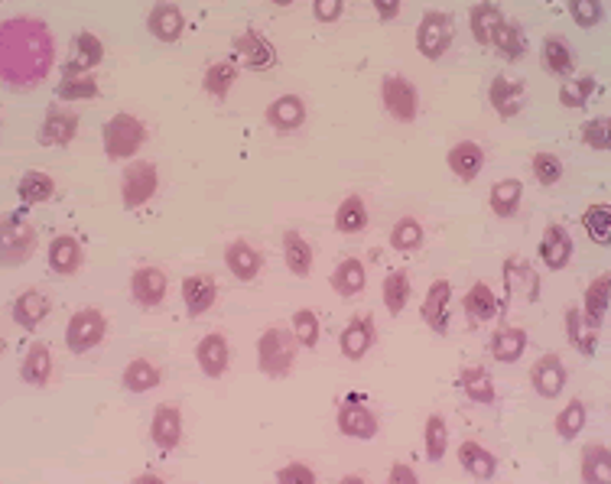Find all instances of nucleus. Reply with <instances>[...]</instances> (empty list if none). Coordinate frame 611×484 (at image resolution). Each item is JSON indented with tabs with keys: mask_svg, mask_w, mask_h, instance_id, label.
<instances>
[{
	"mask_svg": "<svg viewBox=\"0 0 611 484\" xmlns=\"http://www.w3.org/2000/svg\"><path fill=\"white\" fill-rule=\"evenodd\" d=\"M56 65V39L36 17H10L0 23V82L13 91H30Z\"/></svg>",
	"mask_w": 611,
	"mask_h": 484,
	"instance_id": "obj_1",
	"label": "nucleus"
},
{
	"mask_svg": "<svg viewBox=\"0 0 611 484\" xmlns=\"http://www.w3.org/2000/svg\"><path fill=\"white\" fill-rule=\"evenodd\" d=\"M147 143V124L140 121L137 114H114L108 117V124L101 127V147L108 160H134L140 147Z\"/></svg>",
	"mask_w": 611,
	"mask_h": 484,
	"instance_id": "obj_2",
	"label": "nucleus"
},
{
	"mask_svg": "<svg viewBox=\"0 0 611 484\" xmlns=\"http://www.w3.org/2000/svg\"><path fill=\"white\" fill-rule=\"evenodd\" d=\"M36 251V228L23 212L0 215V267H20Z\"/></svg>",
	"mask_w": 611,
	"mask_h": 484,
	"instance_id": "obj_3",
	"label": "nucleus"
},
{
	"mask_svg": "<svg viewBox=\"0 0 611 484\" xmlns=\"http://www.w3.org/2000/svg\"><path fill=\"white\" fill-rule=\"evenodd\" d=\"M296 338L293 332L286 329H267L264 335L257 338V368L264 371L273 381H280V377H290L293 364H296Z\"/></svg>",
	"mask_w": 611,
	"mask_h": 484,
	"instance_id": "obj_4",
	"label": "nucleus"
},
{
	"mask_svg": "<svg viewBox=\"0 0 611 484\" xmlns=\"http://www.w3.org/2000/svg\"><path fill=\"white\" fill-rule=\"evenodd\" d=\"M452 36H455L452 13L449 10H426L423 20L416 23L413 43H416V52H420L426 62H439L449 52Z\"/></svg>",
	"mask_w": 611,
	"mask_h": 484,
	"instance_id": "obj_5",
	"label": "nucleus"
},
{
	"mask_svg": "<svg viewBox=\"0 0 611 484\" xmlns=\"http://www.w3.org/2000/svg\"><path fill=\"white\" fill-rule=\"evenodd\" d=\"M381 104L394 121L413 124L416 114H420V91H416V85L407 75L390 72L381 78Z\"/></svg>",
	"mask_w": 611,
	"mask_h": 484,
	"instance_id": "obj_6",
	"label": "nucleus"
},
{
	"mask_svg": "<svg viewBox=\"0 0 611 484\" xmlns=\"http://www.w3.org/2000/svg\"><path fill=\"white\" fill-rule=\"evenodd\" d=\"M156 189H160V169H156V163L150 160H134V163H127L124 166V173H121V202L124 208H140V205H147Z\"/></svg>",
	"mask_w": 611,
	"mask_h": 484,
	"instance_id": "obj_7",
	"label": "nucleus"
},
{
	"mask_svg": "<svg viewBox=\"0 0 611 484\" xmlns=\"http://www.w3.org/2000/svg\"><path fill=\"white\" fill-rule=\"evenodd\" d=\"M104 332H108V319H104V312L98 309H78L75 316L65 325V345L75 355H85V351L95 348Z\"/></svg>",
	"mask_w": 611,
	"mask_h": 484,
	"instance_id": "obj_8",
	"label": "nucleus"
},
{
	"mask_svg": "<svg viewBox=\"0 0 611 484\" xmlns=\"http://www.w3.org/2000/svg\"><path fill=\"white\" fill-rule=\"evenodd\" d=\"M335 426L338 433L348 436V439H361L368 442L377 436V429H381V423H377L374 410L368 407V403H361V397L351 394L342 407H338V416H335Z\"/></svg>",
	"mask_w": 611,
	"mask_h": 484,
	"instance_id": "obj_9",
	"label": "nucleus"
},
{
	"mask_svg": "<svg viewBox=\"0 0 611 484\" xmlns=\"http://www.w3.org/2000/svg\"><path fill=\"white\" fill-rule=\"evenodd\" d=\"M234 56H238V62H244L251 72H270L273 65H277V49H273V43L257 30H244L234 36Z\"/></svg>",
	"mask_w": 611,
	"mask_h": 484,
	"instance_id": "obj_10",
	"label": "nucleus"
},
{
	"mask_svg": "<svg viewBox=\"0 0 611 484\" xmlns=\"http://www.w3.org/2000/svg\"><path fill=\"white\" fill-rule=\"evenodd\" d=\"M147 30L156 43H179L182 30H186V13L179 10V4L173 0H156L147 13Z\"/></svg>",
	"mask_w": 611,
	"mask_h": 484,
	"instance_id": "obj_11",
	"label": "nucleus"
},
{
	"mask_svg": "<svg viewBox=\"0 0 611 484\" xmlns=\"http://www.w3.org/2000/svg\"><path fill=\"white\" fill-rule=\"evenodd\" d=\"M264 121L270 130H277V134H293L306 124V101L299 95H280L267 104L264 111Z\"/></svg>",
	"mask_w": 611,
	"mask_h": 484,
	"instance_id": "obj_12",
	"label": "nucleus"
},
{
	"mask_svg": "<svg viewBox=\"0 0 611 484\" xmlns=\"http://www.w3.org/2000/svg\"><path fill=\"white\" fill-rule=\"evenodd\" d=\"M566 381H569V371L559 355H543L537 364L530 368V387L537 390L540 397L553 400L566 390Z\"/></svg>",
	"mask_w": 611,
	"mask_h": 484,
	"instance_id": "obj_13",
	"label": "nucleus"
},
{
	"mask_svg": "<svg viewBox=\"0 0 611 484\" xmlns=\"http://www.w3.org/2000/svg\"><path fill=\"white\" fill-rule=\"evenodd\" d=\"M449 306H452V283L449 280L429 283V290L423 296V306H420V316L436 335L449 332Z\"/></svg>",
	"mask_w": 611,
	"mask_h": 484,
	"instance_id": "obj_14",
	"label": "nucleus"
},
{
	"mask_svg": "<svg viewBox=\"0 0 611 484\" xmlns=\"http://www.w3.org/2000/svg\"><path fill=\"white\" fill-rule=\"evenodd\" d=\"M104 62V43L95 36L82 30L72 39V56L62 65V75H91Z\"/></svg>",
	"mask_w": 611,
	"mask_h": 484,
	"instance_id": "obj_15",
	"label": "nucleus"
},
{
	"mask_svg": "<svg viewBox=\"0 0 611 484\" xmlns=\"http://www.w3.org/2000/svg\"><path fill=\"white\" fill-rule=\"evenodd\" d=\"M166 290H169V280L160 267H140L134 270V277H130V296H134V303L143 309L160 306L166 299Z\"/></svg>",
	"mask_w": 611,
	"mask_h": 484,
	"instance_id": "obj_16",
	"label": "nucleus"
},
{
	"mask_svg": "<svg viewBox=\"0 0 611 484\" xmlns=\"http://www.w3.org/2000/svg\"><path fill=\"white\" fill-rule=\"evenodd\" d=\"M446 166L459 182H475L481 176V169H485V150L475 140H459L455 147H449Z\"/></svg>",
	"mask_w": 611,
	"mask_h": 484,
	"instance_id": "obj_17",
	"label": "nucleus"
},
{
	"mask_svg": "<svg viewBox=\"0 0 611 484\" xmlns=\"http://www.w3.org/2000/svg\"><path fill=\"white\" fill-rule=\"evenodd\" d=\"M215 299H218L215 277H208V273H192V277L182 280V303H186L189 319H202L205 312L215 306Z\"/></svg>",
	"mask_w": 611,
	"mask_h": 484,
	"instance_id": "obj_18",
	"label": "nucleus"
},
{
	"mask_svg": "<svg viewBox=\"0 0 611 484\" xmlns=\"http://www.w3.org/2000/svg\"><path fill=\"white\" fill-rule=\"evenodd\" d=\"M150 442L160 452H173L182 442V413L179 407H169V403H160L153 410L150 420Z\"/></svg>",
	"mask_w": 611,
	"mask_h": 484,
	"instance_id": "obj_19",
	"label": "nucleus"
},
{
	"mask_svg": "<svg viewBox=\"0 0 611 484\" xmlns=\"http://www.w3.org/2000/svg\"><path fill=\"white\" fill-rule=\"evenodd\" d=\"M501 26H504L501 4H494V0H478V4L468 7V30H472L478 46H491Z\"/></svg>",
	"mask_w": 611,
	"mask_h": 484,
	"instance_id": "obj_20",
	"label": "nucleus"
},
{
	"mask_svg": "<svg viewBox=\"0 0 611 484\" xmlns=\"http://www.w3.org/2000/svg\"><path fill=\"white\" fill-rule=\"evenodd\" d=\"M195 364L202 368L205 377H221L231 364V345L225 335L208 332L199 345H195Z\"/></svg>",
	"mask_w": 611,
	"mask_h": 484,
	"instance_id": "obj_21",
	"label": "nucleus"
},
{
	"mask_svg": "<svg viewBox=\"0 0 611 484\" xmlns=\"http://www.w3.org/2000/svg\"><path fill=\"white\" fill-rule=\"evenodd\" d=\"M488 104L498 111V117L511 121V117L524 111V82H511L507 75H494L488 85Z\"/></svg>",
	"mask_w": 611,
	"mask_h": 484,
	"instance_id": "obj_22",
	"label": "nucleus"
},
{
	"mask_svg": "<svg viewBox=\"0 0 611 484\" xmlns=\"http://www.w3.org/2000/svg\"><path fill=\"white\" fill-rule=\"evenodd\" d=\"M75 134H78V114L52 108L46 114V121L39 124L36 140H39V147H69Z\"/></svg>",
	"mask_w": 611,
	"mask_h": 484,
	"instance_id": "obj_23",
	"label": "nucleus"
},
{
	"mask_svg": "<svg viewBox=\"0 0 611 484\" xmlns=\"http://www.w3.org/2000/svg\"><path fill=\"white\" fill-rule=\"evenodd\" d=\"M338 348L348 361H361L374 348V319L371 316H355L338 335Z\"/></svg>",
	"mask_w": 611,
	"mask_h": 484,
	"instance_id": "obj_24",
	"label": "nucleus"
},
{
	"mask_svg": "<svg viewBox=\"0 0 611 484\" xmlns=\"http://www.w3.org/2000/svg\"><path fill=\"white\" fill-rule=\"evenodd\" d=\"M225 267L231 270L234 280L241 283H254L260 277V270H264V257L254 251V244L247 241H231L225 247Z\"/></svg>",
	"mask_w": 611,
	"mask_h": 484,
	"instance_id": "obj_25",
	"label": "nucleus"
},
{
	"mask_svg": "<svg viewBox=\"0 0 611 484\" xmlns=\"http://www.w3.org/2000/svg\"><path fill=\"white\" fill-rule=\"evenodd\" d=\"M540 260L546 270H563L572 260V238L563 225H546L540 238Z\"/></svg>",
	"mask_w": 611,
	"mask_h": 484,
	"instance_id": "obj_26",
	"label": "nucleus"
},
{
	"mask_svg": "<svg viewBox=\"0 0 611 484\" xmlns=\"http://www.w3.org/2000/svg\"><path fill=\"white\" fill-rule=\"evenodd\" d=\"M234 82H238V62L234 59H215L202 72V91L215 101H228Z\"/></svg>",
	"mask_w": 611,
	"mask_h": 484,
	"instance_id": "obj_27",
	"label": "nucleus"
},
{
	"mask_svg": "<svg viewBox=\"0 0 611 484\" xmlns=\"http://www.w3.org/2000/svg\"><path fill=\"white\" fill-rule=\"evenodd\" d=\"M283 260H286V267H290L293 277H299V280L309 277L316 254H312V244L306 241V234H299L296 228L283 231Z\"/></svg>",
	"mask_w": 611,
	"mask_h": 484,
	"instance_id": "obj_28",
	"label": "nucleus"
},
{
	"mask_svg": "<svg viewBox=\"0 0 611 484\" xmlns=\"http://www.w3.org/2000/svg\"><path fill=\"white\" fill-rule=\"evenodd\" d=\"M459 465L475 481H491L494 475H498V459H494V452H488L475 439H465L459 446Z\"/></svg>",
	"mask_w": 611,
	"mask_h": 484,
	"instance_id": "obj_29",
	"label": "nucleus"
},
{
	"mask_svg": "<svg viewBox=\"0 0 611 484\" xmlns=\"http://www.w3.org/2000/svg\"><path fill=\"white\" fill-rule=\"evenodd\" d=\"M611 306V273H602L589 283V290L582 296V316L592 329H602L605 322V312Z\"/></svg>",
	"mask_w": 611,
	"mask_h": 484,
	"instance_id": "obj_30",
	"label": "nucleus"
},
{
	"mask_svg": "<svg viewBox=\"0 0 611 484\" xmlns=\"http://www.w3.org/2000/svg\"><path fill=\"white\" fill-rule=\"evenodd\" d=\"M46 257H49L52 273L69 277V273H75L78 267H82L85 251H82V244H78V238H72V234H59V238H52Z\"/></svg>",
	"mask_w": 611,
	"mask_h": 484,
	"instance_id": "obj_31",
	"label": "nucleus"
},
{
	"mask_svg": "<svg viewBox=\"0 0 611 484\" xmlns=\"http://www.w3.org/2000/svg\"><path fill=\"white\" fill-rule=\"evenodd\" d=\"M329 283H332V290L338 296L351 299V296H358L364 286H368V270H364V264H361L358 257H345L342 264L332 270Z\"/></svg>",
	"mask_w": 611,
	"mask_h": 484,
	"instance_id": "obj_32",
	"label": "nucleus"
},
{
	"mask_svg": "<svg viewBox=\"0 0 611 484\" xmlns=\"http://www.w3.org/2000/svg\"><path fill=\"white\" fill-rule=\"evenodd\" d=\"M527 351V332L517 329V325H504L491 335V358L501 364H514L524 358Z\"/></svg>",
	"mask_w": 611,
	"mask_h": 484,
	"instance_id": "obj_33",
	"label": "nucleus"
},
{
	"mask_svg": "<svg viewBox=\"0 0 611 484\" xmlns=\"http://www.w3.org/2000/svg\"><path fill=\"white\" fill-rule=\"evenodd\" d=\"M520 202H524V182L520 179H501L488 192V205L498 218H514Z\"/></svg>",
	"mask_w": 611,
	"mask_h": 484,
	"instance_id": "obj_34",
	"label": "nucleus"
},
{
	"mask_svg": "<svg viewBox=\"0 0 611 484\" xmlns=\"http://www.w3.org/2000/svg\"><path fill=\"white\" fill-rule=\"evenodd\" d=\"M20 377L30 387H46L49 384V377H52V351H49V345H43V342L30 345V351H26V358L20 364Z\"/></svg>",
	"mask_w": 611,
	"mask_h": 484,
	"instance_id": "obj_35",
	"label": "nucleus"
},
{
	"mask_svg": "<svg viewBox=\"0 0 611 484\" xmlns=\"http://www.w3.org/2000/svg\"><path fill=\"white\" fill-rule=\"evenodd\" d=\"M465 316L468 319H475V322H491V319H498V312H501V303H498V296L491 293V286L488 283H472V290L465 293Z\"/></svg>",
	"mask_w": 611,
	"mask_h": 484,
	"instance_id": "obj_36",
	"label": "nucleus"
},
{
	"mask_svg": "<svg viewBox=\"0 0 611 484\" xmlns=\"http://www.w3.org/2000/svg\"><path fill=\"white\" fill-rule=\"evenodd\" d=\"M491 49H498L507 62H520V59L527 56V49H530L527 30H524V26H520L517 20H504V26L498 30V36H494Z\"/></svg>",
	"mask_w": 611,
	"mask_h": 484,
	"instance_id": "obj_37",
	"label": "nucleus"
},
{
	"mask_svg": "<svg viewBox=\"0 0 611 484\" xmlns=\"http://www.w3.org/2000/svg\"><path fill=\"white\" fill-rule=\"evenodd\" d=\"M160 381H163L160 368L147 358H134L121 374V384H124V390H130V394H147V390L160 387Z\"/></svg>",
	"mask_w": 611,
	"mask_h": 484,
	"instance_id": "obj_38",
	"label": "nucleus"
},
{
	"mask_svg": "<svg viewBox=\"0 0 611 484\" xmlns=\"http://www.w3.org/2000/svg\"><path fill=\"white\" fill-rule=\"evenodd\" d=\"M364 228H368V205H364V199L358 192L345 195V199L338 202V208H335V231L361 234Z\"/></svg>",
	"mask_w": 611,
	"mask_h": 484,
	"instance_id": "obj_39",
	"label": "nucleus"
},
{
	"mask_svg": "<svg viewBox=\"0 0 611 484\" xmlns=\"http://www.w3.org/2000/svg\"><path fill=\"white\" fill-rule=\"evenodd\" d=\"M579 472L585 484H611V452L608 446H585L582 449V462Z\"/></svg>",
	"mask_w": 611,
	"mask_h": 484,
	"instance_id": "obj_40",
	"label": "nucleus"
},
{
	"mask_svg": "<svg viewBox=\"0 0 611 484\" xmlns=\"http://www.w3.org/2000/svg\"><path fill=\"white\" fill-rule=\"evenodd\" d=\"M17 195H20L23 205H43L56 195V179L39 173V169H26L17 182Z\"/></svg>",
	"mask_w": 611,
	"mask_h": 484,
	"instance_id": "obj_41",
	"label": "nucleus"
},
{
	"mask_svg": "<svg viewBox=\"0 0 611 484\" xmlns=\"http://www.w3.org/2000/svg\"><path fill=\"white\" fill-rule=\"evenodd\" d=\"M46 316H49V296H43L39 290H26L13 303V322L23 325V329H36Z\"/></svg>",
	"mask_w": 611,
	"mask_h": 484,
	"instance_id": "obj_42",
	"label": "nucleus"
},
{
	"mask_svg": "<svg viewBox=\"0 0 611 484\" xmlns=\"http://www.w3.org/2000/svg\"><path fill=\"white\" fill-rule=\"evenodd\" d=\"M459 387L472 403H481V407H491V403H494V381H491L488 368H481V364H475V368H465L459 374Z\"/></svg>",
	"mask_w": 611,
	"mask_h": 484,
	"instance_id": "obj_43",
	"label": "nucleus"
},
{
	"mask_svg": "<svg viewBox=\"0 0 611 484\" xmlns=\"http://www.w3.org/2000/svg\"><path fill=\"white\" fill-rule=\"evenodd\" d=\"M410 273L407 270H390L387 277H384V283H381V296H384V306H387V312L390 316H400L403 309H407V303H410Z\"/></svg>",
	"mask_w": 611,
	"mask_h": 484,
	"instance_id": "obj_44",
	"label": "nucleus"
},
{
	"mask_svg": "<svg viewBox=\"0 0 611 484\" xmlns=\"http://www.w3.org/2000/svg\"><path fill=\"white\" fill-rule=\"evenodd\" d=\"M543 62H546V69H550L553 75H559V78H569L572 72H576V56H572V46L556 33L543 39Z\"/></svg>",
	"mask_w": 611,
	"mask_h": 484,
	"instance_id": "obj_45",
	"label": "nucleus"
},
{
	"mask_svg": "<svg viewBox=\"0 0 611 484\" xmlns=\"http://www.w3.org/2000/svg\"><path fill=\"white\" fill-rule=\"evenodd\" d=\"M423 238H426V231L423 225L416 221L413 215H403L394 221V228H390V247H394L397 254H413V251H420L423 247Z\"/></svg>",
	"mask_w": 611,
	"mask_h": 484,
	"instance_id": "obj_46",
	"label": "nucleus"
},
{
	"mask_svg": "<svg viewBox=\"0 0 611 484\" xmlns=\"http://www.w3.org/2000/svg\"><path fill=\"white\" fill-rule=\"evenodd\" d=\"M566 338L572 342V348H579V355H595L598 329H592V325L585 322L582 309H569L566 312Z\"/></svg>",
	"mask_w": 611,
	"mask_h": 484,
	"instance_id": "obj_47",
	"label": "nucleus"
},
{
	"mask_svg": "<svg viewBox=\"0 0 611 484\" xmlns=\"http://www.w3.org/2000/svg\"><path fill=\"white\" fill-rule=\"evenodd\" d=\"M423 449H426V459L429 462H442V455H446V449H449V426H446V420H442L439 413L426 416Z\"/></svg>",
	"mask_w": 611,
	"mask_h": 484,
	"instance_id": "obj_48",
	"label": "nucleus"
},
{
	"mask_svg": "<svg viewBox=\"0 0 611 484\" xmlns=\"http://www.w3.org/2000/svg\"><path fill=\"white\" fill-rule=\"evenodd\" d=\"M98 95H101V88H98L95 75H62V82L56 85L59 101H91Z\"/></svg>",
	"mask_w": 611,
	"mask_h": 484,
	"instance_id": "obj_49",
	"label": "nucleus"
},
{
	"mask_svg": "<svg viewBox=\"0 0 611 484\" xmlns=\"http://www.w3.org/2000/svg\"><path fill=\"white\" fill-rule=\"evenodd\" d=\"M582 228L585 234L595 241V244H611V205L598 202V205H589L582 212Z\"/></svg>",
	"mask_w": 611,
	"mask_h": 484,
	"instance_id": "obj_50",
	"label": "nucleus"
},
{
	"mask_svg": "<svg viewBox=\"0 0 611 484\" xmlns=\"http://www.w3.org/2000/svg\"><path fill=\"white\" fill-rule=\"evenodd\" d=\"M290 332H293V338H296V345L299 348H306V351H312L319 345V316L312 309H296L293 312V322H290Z\"/></svg>",
	"mask_w": 611,
	"mask_h": 484,
	"instance_id": "obj_51",
	"label": "nucleus"
},
{
	"mask_svg": "<svg viewBox=\"0 0 611 484\" xmlns=\"http://www.w3.org/2000/svg\"><path fill=\"white\" fill-rule=\"evenodd\" d=\"M592 95H595V78L592 75H579V78H566L556 98H559L563 108H585Z\"/></svg>",
	"mask_w": 611,
	"mask_h": 484,
	"instance_id": "obj_52",
	"label": "nucleus"
},
{
	"mask_svg": "<svg viewBox=\"0 0 611 484\" xmlns=\"http://www.w3.org/2000/svg\"><path fill=\"white\" fill-rule=\"evenodd\" d=\"M585 420H589V410H585V403L582 400H569L566 410L556 416V436L572 442L585 429Z\"/></svg>",
	"mask_w": 611,
	"mask_h": 484,
	"instance_id": "obj_53",
	"label": "nucleus"
},
{
	"mask_svg": "<svg viewBox=\"0 0 611 484\" xmlns=\"http://www.w3.org/2000/svg\"><path fill=\"white\" fill-rule=\"evenodd\" d=\"M579 137L589 150H611V114H602V117H592V121H585L579 127Z\"/></svg>",
	"mask_w": 611,
	"mask_h": 484,
	"instance_id": "obj_54",
	"label": "nucleus"
},
{
	"mask_svg": "<svg viewBox=\"0 0 611 484\" xmlns=\"http://www.w3.org/2000/svg\"><path fill=\"white\" fill-rule=\"evenodd\" d=\"M530 173H533V179L540 182V186H556L559 179H563V173H566V166H563V160H559L556 153H537L530 160Z\"/></svg>",
	"mask_w": 611,
	"mask_h": 484,
	"instance_id": "obj_55",
	"label": "nucleus"
},
{
	"mask_svg": "<svg viewBox=\"0 0 611 484\" xmlns=\"http://www.w3.org/2000/svg\"><path fill=\"white\" fill-rule=\"evenodd\" d=\"M569 7V17L572 23L579 26V30H592L605 20V4L602 0H566Z\"/></svg>",
	"mask_w": 611,
	"mask_h": 484,
	"instance_id": "obj_56",
	"label": "nucleus"
},
{
	"mask_svg": "<svg viewBox=\"0 0 611 484\" xmlns=\"http://www.w3.org/2000/svg\"><path fill=\"white\" fill-rule=\"evenodd\" d=\"M277 484H316V472L306 462H286L277 472Z\"/></svg>",
	"mask_w": 611,
	"mask_h": 484,
	"instance_id": "obj_57",
	"label": "nucleus"
},
{
	"mask_svg": "<svg viewBox=\"0 0 611 484\" xmlns=\"http://www.w3.org/2000/svg\"><path fill=\"white\" fill-rule=\"evenodd\" d=\"M345 13V0H312V17L319 23H338Z\"/></svg>",
	"mask_w": 611,
	"mask_h": 484,
	"instance_id": "obj_58",
	"label": "nucleus"
},
{
	"mask_svg": "<svg viewBox=\"0 0 611 484\" xmlns=\"http://www.w3.org/2000/svg\"><path fill=\"white\" fill-rule=\"evenodd\" d=\"M387 481H390V484H420V478H416V472H413L407 462H394V465H390Z\"/></svg>",
	"mask_w": 611,
	"mask_h": 484,
	"instance_id": "obj_59",
	"label": "nucleus"
},
{
	"mask_svg": "<svg viewBox=\"0 0 611 484\" xmlns=\"http://www.w3.org/2000/svg\"><path fill=\"white\" fill-rule=\"evenodd\" d=\"M371 7L377 10V17H381L384 23H390V20H397L400 0H371Z\"/></svg>",
	"mask_w": 611,
	"mask_h": 484,
	"instance_id": "obj_60",
	"label": "nucleus"
},
{
	"mask_svg": "<svg viewBox=\"0 0 611 484\" xmlns=\"http://www.w3.org/2000/svg\"><path fill=\"white\" fill-rule=\"evenodd\" d=\"M130 484H166L160 475H153V472H147V475H137L134 481H130Z\"/></svg>",
	"mask_w": 611,
	"mask_h": 484,
	"instance_id": "obj_61",
	"label": "nucleus"
},
{
	"mask_svg": "<svg viewBox=\"0 0 611 484\" xmlns=\"http://www.w3.org/2000/svg\"><path fill=\"white\" fill-rule=\"evenodd\" d=\"M338 484H368V481H364V478H358V475H345V478L338 481Z\"/></svg>",
	"mask_w": 611,
	"mask_h": 484,
	"instance_id": "obj_62",
	"label": "nucleus"
},
{
	"mask_svg": "<svg viewBox=\"0 0 611 484\" xmlns=\"http://www.w3.org/2000/svg\"><path fill=\"white\" fill-rule=\"evenodd\" d=\"M273 7H290V4H296V0H270Z\"/></svg>",
	"mask_w": 611,
	"mask_h": 484,
	"instance_id": "obj_63",
	"label": "nucleus"
},
{
	"mask_svg": "<svg viewBox=\"0 0 611 484\" xmlns=\"http://www.w3.org/2000/svg\"><path fill=\"white\" fill-rule=\"evenodd\" d=\"M4 348H7V342H4V335H0V355H4Z\"/></svg>",
	"mask_w": 611,
	"mask_h": 484,
	"instance_id": "obj_64",
	"label": "nucleus"
}]
</instances>
